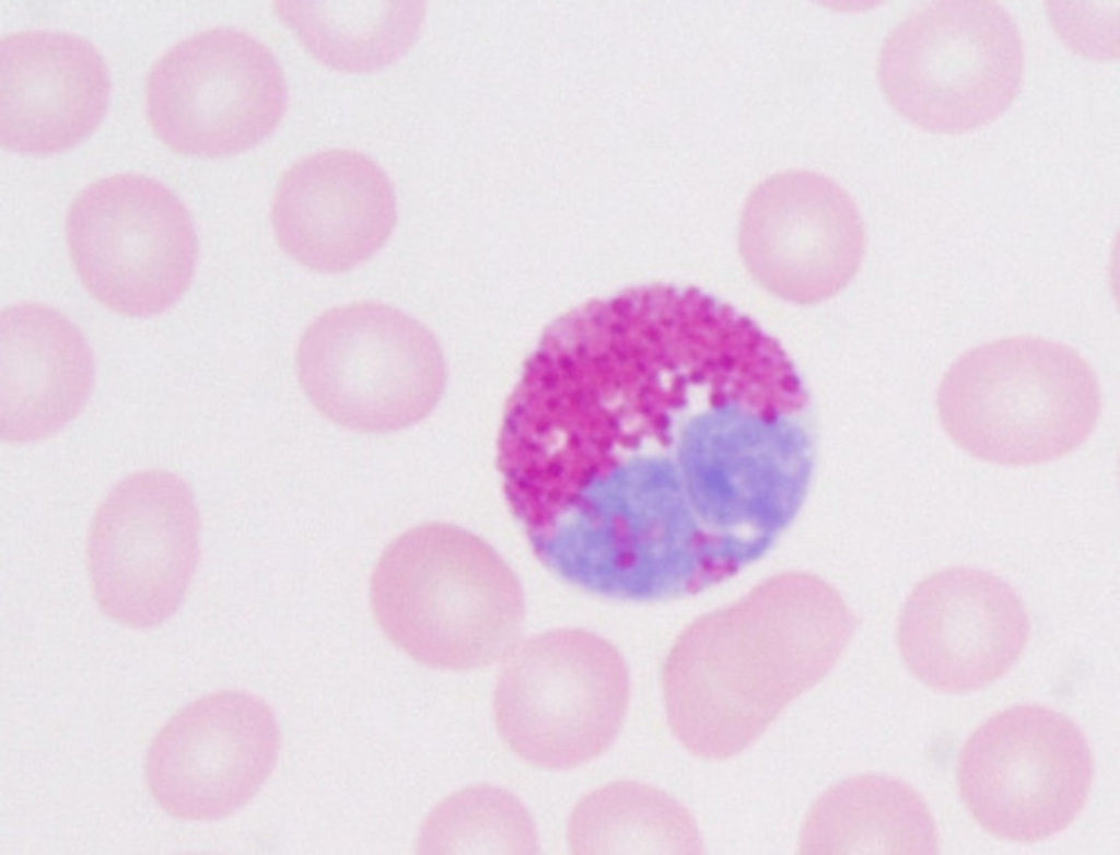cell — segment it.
Listing matches in <instances>:
<instances>
[{"label":"cell","instance_id":"8","mask_svg":"<svg viewBox=\"0 0 1120 855\" xmlns=\"http://www.w3.org/2000/svg\"><path fill=\"white\" fill-rule=\"evenodd\" d=\"M960 796L990 834L1037 842L1064 830L1085 806L1093 758L1083 731L1037 704L1003 710L967 740L958 760Z\"/></svg>","mask_w":1120,"mask_h":855},{"label":"cell","instance_id":"19","mask_svg":"<svg viewBox=\"0 0 1120 855\" xmlns=\"http://www.w3.org/2000/svg\"><path fill=\"white\" fill-rule=\"evenodd\" d=\"M574 854H698L701 840L688 810L658 788L633 781L603 786L571 812Z\"/></svg>","mask_w":1120,"mask_h":855},{"label":"cell","instance_id":"7","mask_svg":"<svg viewBox=\"0 0 1120 855\" xmlns=\"http://www.w3.org/2000/svg\"><path fill=\"white\" fill-rule=\"evenodd\" d=\"M66 238L89 293L126 316L171 307L189 286L197 262L187 208L166 186L140 174L86 186L68 211Z\"/></svg>","mask_w":1120,"mask_h":855},{"label":"cell","instance_id":"16","mask_svg":"<svg viewBox=\"0 0 1120 855\" xmlns=\"http://www.w3.org/2000/svg\"><path fill=\"white\" fill-rule=\"evenodd\" d=\"M94 379L93 355L58 309L23 302L0 314V437L28 443L74 419Z\"/></svg>","mask_w":1120,"mask_h":855},{"label":"cell","instance_id":"11","mask_svg":"<svg viewBox=\"0 0 1120 855\" xmlns=\"http://www.w3.org/2000/svg\"><path fill=\"white\" fill-rule=\"evenodd\" d=\"M279 747L277 721L265 701L243 691L214 692L180 710L154 737L148 784L170 816L220 820L255 796Z\"/></svg>","mask_w":1120,"mask_h":855},{"label":"cell","instance_id":"20","mask_svg":"<svg viewBox=\"0 0 1120 855\" xmlns=\"http://www.w3.org/2000/svg\"><path fill=\"white\" fill-rule=\"evenodd\" d=\"M532 816L513 794L489 785L468 787L442 801L420 836L422 853L536 854Z\"/></svg>","mask_w":1120,"mask_h":855},{"label":"cell","instance_id":"12","mask_svg":"<svg viewBox=\"0 0 1120 855\" xmlns=\"http://www.w3.org/2000/svg\"><path fill=\"white\" fill-rule=\"evenodd\" d=\"M738 245L752 278L797 304L824 301L856 273L865 248L863 222L850 195L831 178L793 169L772 175L749 195Z\"/></svg>","mask_w":1120,"mask_h":855},{"label":"cell","instance_id":"6","mask_svg":"<svg viewBox=\"0 0 1120 855\" xmlns=\"http://www.w3.org/2000/svg\"><path fill=\"white\" fill-rule=\"evenodd\" d=\"M629 702L619 651L582 629L547 631L514 645L493 699L498 731L525 762L580 766L616 739Z\"/></svg>","mask_w":1120,"mask_h":855},{"label":"cell","instance_id":"15","mask_svg":"<svg viewBox=\"0 0 1120 855\" xmlns=\"http://www.w3.org/2000/svg\"><path fill=\"white\" fill-rule=\"evenodd\" d=\"M110 79L98 49L75 34L30 30L0 42V142L22 154L69 150L102 121Z\"/></svg>","mask_w":1120,"mask_h":855},{"label":"cell","instance_id":"5","mask_svg":"<svg viewBox=\"0 0 1120 855\" xmlns=\"http://www.w3.org/2000/svg\"><path fill=\"white\" fill-rule=\"evenodd\" d=\"M299 383L331 422L363 433H388L425 419L447 380L435 336L385 303L332 307L304 330L296 349Z\"/></svg>","mask_w":1120,"mask_h":855},{"label":"cell","instance_id":"17","mask_svg":"<svg viewBox=\"0 0 1120 855\" xmlns=\"http://www.w3.org/2000/svg\"><path fill=\"white\" fill-rule=\"evenodd\" d=\"M937 829L921 796L905 782L864 775L829 789L801 836L803 854H935Z\"/></svg>","mask_w":1120,"mask_h":855},{"label":"cell","instance_id":"2","mask_svg":"<svg viewBox=\"0 0 1120 855\" xmlns=\"http://www.w3.org/2000/svg\"><path fill=\"white\" fill-rule=\"evenodd\" d=\"M370 598L390 642L428 667L452 671L508 655L525 613L521 584L501 555L469 530L440 522L387 544Z\"/></svg>","mask_w":1120,"mask_h":855},{"label":"cell","instance_id":"18","mask_svg":"<svg viewBox=\"0 0 1120 855\" xmlns=\"http://www.w3.org/2000/svg\"><path fill=\"white\" fill-rule=\"evenodd\" d=\"M275 12L319 62L361 73L410 49L425 8L423 1H276Z\"/></svg>","mask_w":1120,"mask_h":855},{"label":"cell","instance_id":"14","mask_svg":"<svg viewBox=\"0 0 1120 855\" xmlns=\"http://www.w3.org/2000/svg\"><path fill=\"white\" fill-rule=\"evenodd\" d=\"M281 249L320 273H341L372 258L389 239L396 197L385 172L364 154L334 149L294 163L271 201Z\"/></svg>","mask_w":1120,"mask_h":855},{"label":"cell","instance_id":"9","mask_svg":"<svg viewBox=\"0 0 1120 855\" xmlns=\"http://www.w3.org/2000/svg\"><path fill=\"white\" fill-rule=\"evenodd\" d=\"M281 66L253 35L218 26L167 50L145 83L151 128L176 152L231 156L260 143L282 120Z\"/></svg>","mask_w":1120,"mask_h":855},{"label":"cell","instance_id":"10","mask_svg":"<svg viewBox=\"0 0 1120 855\" xmlns=\"http://www.w3.org/2000/svg\"><path fill=\"white\" fill-rule=\"evenodd\" d=\"M86 552L92 593L106 616L136 629L162 623L179 607L198 562L190 488L163 469L128 476L98 506Z\"/></svg>","mask_w":1120,"mask_h":855},{"label":"cell","instance_id":"1","mask_svg":"<svg viewBox=\"0 0 1120 855\" xmlns=\"http://www.w3.org/2000/svg\"><path fill=\"white\" fill-rule=\"evenodd\" d=\"M852 628L826 595H758L696 621L663 668L673 734L702 759L738 754L831 670Z\"/></svg>","mask_w":1120,"mask_h":855},{"label":"cell","instance_id":"13","mask_svg":"<svg viewBox=\"0 0 1120 855\" xmlns=\"http://www.w3.org/2000/svg\"><path fill=\"white\" fill-rule=\"evenodd\" d=\"M1029 620L1015 589L975 567H950L921 581L900 614L898 645L910 671L946 693L981 689L1023 653Z\"/></svg>","mask_w":1120,"mask_h":855},{"label":"cell","instance_id":"4","mask_svg":"<svg viewBox=\"0 0 1120 855\" xmlns=\"http://www.w3.org/2000/svg\"><path fill=\"white\" fill-rule=\"evenodd\" d=\"M1024 44L1010 12L991 0H938L886 37L877 74L910 124L957 134L1000 117L1020 91Z\"/></svg>","mask_w":1120,"mask_h":855},{"label":"cell","instance_id":"3","mask_svg":"<svg viewBox=\"0 0 1120 855\" xmlns=\"http://www.w3.org/2000/svg\"><path fill=\"white\" fill-rule=\"evenodd\" d=\"M1101 410L1098 378L1072 348L1019 336L976 347L944 374L937 412L948 436L971 456L1029 466L1081 446Z\"/></svg>","mask_w":1120,"mask_h":855}]
</instances>
